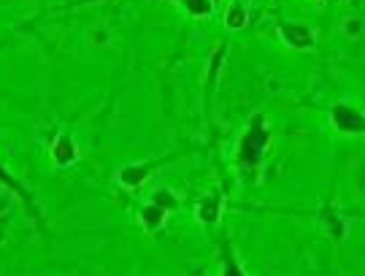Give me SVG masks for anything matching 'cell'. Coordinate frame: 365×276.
I'll return each mask as SVG.
<instances>
[{
    "label": "cell",
    "instance_id": "obj_6",
    "mask_svg": "<svg viewBox=\"0 0 365 276\" xmlns=\"http://www.w3.org/2000/svg\"><path fill=\"white\" fill-rule=\"evenodd\" d=\"M73 157H76V147H73L71 138H68V136L57 138V144H54V160H57L60 165H68V163H73Z\"/></svg>",
    "mask_w": 365,
    "mask_h": 276
},
{
    "label": "cell",
    "instance_id": "obj_11",
    "mask_svg": "<svg viewBox=\"0 0 365 276\" xmlns=\"http://www.w3.org/2000/svg\"><path fill=\"white\" fill-rule=\"evenodd\" d=\"M184 6H187V11L195 14V17L211 14V3H209V0H184Z\"/></svg>",
    "mask_w": 365,
    "mask_h": 276
},
{
    "label": "cell",
    "instance_id": "obj_3",
    "mask_svg": "<svg viewBox=\"0 0 365 276\" xmlns=\"http://www.w3.org/2000/svg\"><path fill=\"white\" fill-rule=\"evenodd\" d=\"M279 33H282V38H284L290 47H295V49H309V47H314V33L306 25L287 22V25L279 27Z\"/></svg>",
    "mask_w": 365,
    "mask_h": 276
},
{
    "label": "cell",
    "instance_id": "obj_12",
    "mask_svg": "<svg viewBox=\"0 0 365 276\" xmlns=\"http://www.w3.org/2000/svg\"><path fill=\"white\" fill-rule=\"evenodd\" d=\"M0 181H3V184H8L11 190H17V193H22V195H24V190L19 187V184H17V181H14V179H11V174H8L6 168H0ZM24 201H27V195H24Z\"/></svg>",
    "mask_w": 365,
    "mask_h": 276
},
{
    "label": "cell",
    "instance_id": "obj_1",
    "mask_svg": "<svg viewBox=\"0 0 365 276\" xmlns=\"http://www.w3.org/2000/svg\"><path fill=\"white\" fill-rule=\"evenodd\" d=\"M268 141H270V136H268L266 125H263V117H254V120H252V127L243 133L241 147H238L241 163H246V165H257L260 157H263V152H266Z\"/></svg>",
    "mask_w": 365,
    "mask_h": 276
},
{
    "label": "cell",
    "instance_id": "obj_5",
    "mask_svg": "<svg viewBox=\"0 0 365 276\" xmlns=\"http://www.w3.org/2000/svg\"><path fill=\"white\" fill-rule=\"evenodd\" d=\"M219 211H222L219 195H206V198H200V203H197V217H200L203 222H209V225L217 222Z\"/></svg>",
    "mask_w": 365,
    "mask_h": 276
},
{
    "label": "cell",
    "instance_id": "obj_10",
    "mask_svg": "<svg viewBox=\"0 0 365 276\" xmlns=\"http://www.w3.org/2000/svg\"><path fill=\"white\" fill-rule=\"evenodd\" d=\"M152 198H154L152 203H154L157 209H163V211H168V209H173V206H176V198H173V193H170V190H165V187H163V190H157V193H154Z\"/></svg>",
    "mask_w": 365,
    "mask_h": 276
},
{
    "label": "cell",
    "instance_id": "obj_7",
    "mask_svg": "<svg viewBox=\"0 0 365 276\" xmlns=\"http://www.w3.org/2000/svg\"><path fill=\"white\" fill-rule=\"evenodd\" d=\"M141 217H144L146 230H157V227L163 225V217H165V211H163V209H157L154 203H149L144 211H141Z\"/></svg>",
    "mask_w": 365,
    "mask_h": 276
},
{
    "label": "cell",
    "instance_id": "obj_8",
    "mask_svg": "<svg viewBox=\"0 0 365 276\" xmlns=\"http://www.w3.org/2000/svg\"><path fill=\"white\" fill-rule=\"evenodd\" d=\"M225 22H227V27H241L246 22V8L241 3H233L227 8V14H225Z\"/></svg>",
    "mask_w": 365,
    "mask_h": 276
},
{
    "label": "cell",
    "instance_id": "obj_2",
    "mask_svg": "<svg viewBox=\"0 0 365 276\" xmlns=\"http://www.w3.org/2000/svg\"><path fill=\"white\" fill-rule=\"evenodd\" d=\"M330 117H333V125L339 127L341 133H360L363 130V114L352 106H343V103H336L330 108Z\"/></svg>",
    "mask_w": 365,
    "mask_h": 276
},
{
    "label": "cell",
    "instance_id": "obj_14",
    "mask_svg": "<svg viewBox=\"0 0 365 276\" xmlns=\"http://www.w3.org/2000/svg\"><path fill=\"white\" fill-rule=\"evenodd\" d=\"M346 33H349V35H352V33L357 35V33H360V19H355V22H346Z\"/></svg>",
    "mask_w": 365,
    "mask_h": 276
},
{
    "label": "cell",
    "instance_id": "obj_9",
    "mask_svg": "<svg viewBox=\"0 0 365 276\" xmlns=\"http://www.w3.org/2000/svg\"><path fill=\"white\" fill-rule=\"evenodd\" d=\"M322 220H325V227H327V233L333 236V238H343V225L339 222V217L333 214V211H322Z\"/></svg>",
    "mask_w": 365,
    "mask_h": 276
},
{
    "label": "cell",
    "instance_id": "obj_4",
    "mask_svg": "<svg viewBox=\"0 0 365 276\" xmlns=\"http://www.w3.org/2000/svg\"><path fill=\"white\" fill-rule=\"evenodd\" d=\"M152 168H154V163H146V165H127V168H122L120 171V181L124 187H138L146 176L152 174Z\"/></svg>",
    "mask_w": 365,
    "mask_h": 276
},
{
    "label": "cell",
    "instance_id": "obj_13",
    "mask_svg": "<svg viewBox=\"0 0 365 276\" xmlns=\"http://www.w3.org/2000/svg\"><path fill=\"white\" fill-rule=\"evenodd\" d=\"M222 276H243L241 268L236 266V260H227V266H225V274Z\"/></svg>",
    "mask_w": 365,
    "mask_h": 276
}]
</instances>
